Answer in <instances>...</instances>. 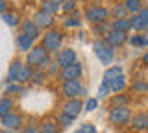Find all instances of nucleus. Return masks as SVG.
Instances as JSON below:
<instances>
[{
	"instance_id": "f257e3e1",
	"label": "nucleus",
	"mask_w": 148,
	"mask_h": 133,
	"mask_svg": "<svg viewBox=\"0 0 148 133\" xmlns=\"http://www.w3.org/2000/svg\"><path fill=\"white\" fill-rule=\"evenodd\" d=\"M50 63V54L41 46V44H34V48L28 52L26 56V65L30 68H41V70H46Z\"/></svg>"
},
{
	"instance_id": "f03ea898",
	"label": "nucleus",
	"mask_w": 148,
	"mask_h": 133,
	"mask_svg": "<svg viewBox=\"0 0 148 133\" xmlns=\"http://www.w3.org/2000/svg\"><path fill=\"white\" fill-rule=\"evenodd\" d=\"M63 44V33L59 30H46L45 35L41 37V46H43L48 54H58Z\"/></svg>"
},
{
	"instance_id": "7ed1b4c3",
	"label": "nucleus",
	"mask_w": 148,
	"mask_h": 133,
	"mask_svg": "<svg viewBox=\"0 0 148 133\" xmlns=\"http://www.w3.org/2000/svg\"><path fill=\"white\" fill-rule=\"evenodd\" d=\"M130 118H132V109L128 107H111L109 115H108V120L111 126L115 128H124L130 124Z\"/></svg>"
},
{
	"instance_id": "20e7f679",
	"label": "nucleus",
	"mask_w": 148,
	"mask_h": 133,
	"mask_svg": "<svg viewBox=\"0 0 148 133\" xmlns=\"http://www.w3.org/2000/svg\"><path fill=\"white\" fill-rule=\"evenodd\" d=\"M92 50H95V56L98 57V61L104 67H108L113 63L115 59V48H111L106 41H95L92 43Z\"/></svg>"
},
{
	"instance_id": "39448f33",
	"label": "nucleus",
	"mask_w": 148,
	"mask_h": 133,
	"mask_svg": "<svg viewBox=\"0 0 148 133\" xmlns=\"http://www.w3.org/2000/svg\"><path fill=\"white\" fill-rule=\"evenodd\" d=\"M85 93V87L82 83V78L80 80H69L61 83V94L65 100H72V98H80V96Z\"/></svg>"
},
{
	"instance_id": "423d86ee",
	"label": "nucleus",
	"mask_w": 148,
	"mask_h": 133,
	"mask_svg": "<svg viewBox=\"0 0 148 133\" xmlns=\"http://www.w3.org/2000/svg\"><path fill=\"white\" fill-rule=\"evenodd\" d=\"M109 10L104 6H87L85 8V19L91 22L92 26L100 24V22H106L109 19Z\"/></svg>"
},
{
	"instance_id": "0eeeda50",
	"label": "nucleus",
	"mask_w": 148,
	"mask_h": 133,
	"mask_svg": "<svg viewBox=\"0 0 148 133\" xmlns=\"http://www.w3.org/2000/svg\"><path fill=\"white\" fill-rule=\"evenodd\" d=\"M0 124H2L4 130H11V131H21L24 128V117L17 111H11L9 115L0 118Z\"/></svg>"
},
{
	"instance_id": "6e6552de",
	"label": "nucleus",
	"mask_w": 148,
	"mask_h": 133,
	"mask_svg": "<svg viewBox=\"0 0 148 133\" xmlns=\"http://www.w3.org/2000/svg\"><path fill=\"white\" fill-rule=\"evenodd\" d=\"M82 74H83V65H82L80 61H76V63H72V65L61 68L58 78L61 81H69V80H80Z\"/></svg>"
},
{
	"instance_id": "1a4fd4ad",
	"label": "nucleus",
	"mask_w": 148,
	"mask_h": 133,
	"mask_svg": "<svg viewBox=\"0 0 148 133\" xmlns=\"http://www.w3.org/2000/svg\"><path fill=\"white\" fill-rule=\"evenodd\" d=\"M130 128L137 133H143V131H148V111H139L135 115H132L130 118Z\"/></svg>"
},
{
	"instance_id": "9d476101",
	"label": "nucleus",
	"mask_w": 148,
	"mask_h": 133,
	"mask_svg": "<svg viewBox=\"0 0 148 133\" xmlns=\"http://www.w3.org/2000/svg\"><path fill=\"white\" fill-rule=\"evenodd\" d=\"M37 24V28H39L41 31L43 30H52L54 28V24H56V19H54V15H50V13H46L43 10H39L34 15V19H32Z\"/></svg>"
},
{
	"instance_id": "9b49d317",
	"label": "nucleus",
	"mask_w": 148,
	"mask_h": 133,
	"mask_svg": "<svg viewBox=\"0 0 148 133\" xmlns=\"http://www.w3.org/2000/svg\"><path fill=\"white\" fill-rule=\"evenodd\" d=\"M76 61H78V56L72 48H61L56 54V63L59 65V68H65V67L72 65V63H76Z\"/></svg>"
},
{
	"instance_id": "f8f14e48",
	"label": "nucleus",
	"mask_w": 148,
	"mask_h": 133,
	"mask_svg": "<svg viewBox=\"0 0 148 133\" xmlns=\"http://www.w3.org/2000/svg\"><path fill=\"white\" fill-rule=\"evenodd\" d=\"M83 111V102L80 98H72V100H67L63 105H61V113L69 115L71 118H76L78 115Z\"/></svg>"
},
{
	"instance_id": "ddd939ff",
	"label": "nucleus",
	"mask_w": 148,
	"mask_h": 133,
	"mask_svg": "<svg viewBox=\"0 0 148 133\" xmlns=\"http://www.w3.org/2000/svg\"><path fill=\"white\" fill-rule=\"evenodd\" d=\"M104 41L109 44L111 48H119V46H122V44L128 41V35L122 33V31H117V30H109L108 33L104 35Z\"/></svg>"
},
{
	"instance_id": "4468645a",
	"label": "nucleus",
	"mask_w": 148,
	"mask_h": 133,
	"mask_svg": "<svg viewBox=\"0 0 148 133\" xmlns=\"http://www.w3.org/2000/svg\"><path fill=\"white\" fill-rule=\"evenodd\" d=\"M21 31L24 35H28V37H32L34 41L41 37V30L37 28V24H35L34 20H30V19H26V20L21 22Z\"/></svg>"
},
{
	"instance_id": "2eb2a0df",
	"label": "nucleus",
	"mask_w": 148,
	"mask_h": 133,
	"mask_svg": "<svg viewBox=\"0 0 148 133\" xmlns=\"http://www.w3.org/2000/svg\"><path fill=\"white\" fill-rule=\"evenodd\" d=\"M15 43H17V46H18V50H21V52H26V54H28L32 48H34V43H35V41L32 39V37H28V35H24V33L21 31V33L17 35Z\"/></svg>"
},
{
	"instance_id": "dca6fc26",
	"label": "nucleus",
	"mask_w": 148,
	"mask_h": 133,
	"mask_svg": "<svg viewBox=\"0 0 148 133\" xmlns=\"http://www.w3.org/2000/svg\"><path fill=\"white\" fill-rule=\"evenodd\" d=\"M24 63L21 61V59H15V61L9 65V70H8V76H6V81L8 83H15V80H17V76H18V72H21V68Z\"/></svg>"
},
{
	"instance_id": "f3484780",
	"label": "nucleus",
	"mask_w": 148,
	"mask_h": 133,
	"mask_svg": "<svg viewBox=\"0 0 148 133\" xmlns=\"http://www.w3.org/2000/svg\"><path fill=\"white\" fill-rule=\"evenodd\" d=\"M130 96H126V94H122V93H117L115 96H111V100H109V105L111 107H130Z\"/></svg>"
},
{
	"instance_id": "a211bd4d",
	"label": "nucleus",
	"mask_w": 148,
	"mask_h": 133,
	"mask_svg": "<svg viewBox=\"0 0 148 133\" xmlns=\"http://www.w3.org/2000/svg\"><path fill=\"white\" fill-rule=\"evenodd\" d=\"M111 30H117V31H122V33H128L132 30V24H130L128 17L126 19H113V22H109Z\"/></svg>"
},
{
	"instance_id": "6ab92c4d",
	"label": "nucleus",
	"mask_w": 148,
	"mask_h": 133,
	"mask_svg": "<svg viewBox=\"0 0 148 133\" xmlns=\"http://www.w3.org/2000/svg\"><path fill=\"white\" fill-rule=\"evenodd\" d=\"M15 109V104H13V98L11 96H4V98H0V118L9 115Z\"/></svg>"
},
{
	"instance_id": "aec40b11",
	"label": "nucleus",
	"mask_w": 148,
	"mask_h": 133,
	"mask_svg": "<svg viewBox=\"0 0 148 133\" xmlns=\"http://www.w3.org/2000/svg\"><path fill=\"white\" fill-rule=\"evenodd\" d=\"M109 89L111 93H122L124 89H126V78H124V74H120L119 78H115L113 81H109Z\"/></svg>"
},
{
	"instance_id": "412c9836",
	"label": "nucleus",
	"mask_w": 148,
	"mask_h": 133,
	"mask_svg": "<svg viewBox=\"0 0 148 133\" xmlns=\"http://www.w3.org/2000/svg\"><path fill=\"white\" fill-rule=\"evenodd\" d=\"M63 26H65V28H80V26H82V19L76 15V13H69V15L63 17Z\"/></svg>"
},
{
	"instance_id": "4be33fe9",
	"label": "nucleus",
	"mask_w": 148,
	"mask_h": 133,
	"mask_svg": "<svg viewBox=\"0 0 148 133\" xmlns=\"http://www.w3.org/2000/svg\"><path fill=\"white\" fill-rule=\"evenodd\" d=\"M124 8H126V11H128V15H135V13L141 11V8L145 6L143 4V0H124Z\"/></svg>"
},
{
	"instance_id": "5701e85b",
	"label": "nucleus",
	"mask_w": 148,
	"mask_h": 133,
	"mask_svg": "<svg viewBox=\"0 0 148 133\" xmlns=\"http://www.w3.org/2000/svg\"><path fill=\"white\" fill-rule=\"evenodd\" d=\"M39 133H59V126L56 120H43L39 124Z\"/></svg>"
},
{
	"instance_id": "b1692460",
	"label": "nucleus",
	"mask_w": 148,
	"mask_h": 133,
	"mask_svg": "<svg viewBox=\"0 0 148 133\" xmlns=\"http://www.w3.org/2000/svg\"><path fill=\"white\" fill-rule=\"evenodd\" d=\"M128 20H130V24H132V28L137 31V33H143V31H146L148 26L143 22L141 19H139V15L135 13V15H128Z\"/></svg>"
},
{
	"instance_id": "393cba45",
	"label": "nucleus",
	"mask_w": 148,
	"mask_h": 133,
	"mask_svg": "<svg viewBox=\"0 0 148 133\" xmlns=\"http://www.w3.org/2000/svg\"><path fill=\"white\" fill-rule=\"evenodd\" d=\"M30 78H32V68L24 63V65H22V68H21V72H18V76H17V80H15V83L26 85L28 81H30Z\"/></svg>"
},
{
	"instance_id": "a878e982",
	"label": "nucleus",
	"mask_w": 148,
	"mask_h": 133,
	"mask_svg": "<svg viewBox=\"0 0 148 133\" xmlns=\"http://www.w3.org/2000/svg\"><path fill=\"white\" fill-rule=\"evenodd\" d=\"M109 15L113 17V19H126L128 11H126V8H124V4L119 2V4H115V6L109 10Z\"/></svg>"
},
{
	"instance_id": "bb28decb",
	"label": "nucleus",
	"mask_w": 148,
	"mask_h": 133,
	"mask_svg": "<svg viewBox=\"0 0 148 133\" xmlns=\"http://www.w3.org/2000/svg\"><path fill=\"white\" fill-rule=\"evenodd\" d=\"M41 10L46 11V13H50V15H56V13L61 11V6H59V4H56V2H52V0H43Z\"/></svg>"
},
{
	"instance_id": "cd10ccee",
	"label": "nucleus",
	"mask_w": 148,
	"mask_h": 133,
	"mask_svg": "<svg viewBox=\"0 0 148 133\" xmlns=\"http://www.w3.org/2000/svg\"><path fill=\"white\" fill-rule=\"evenodd\" d=\"M120 74H124V70H122V67L117 65V67H109L108 70L104 72V80L106 81H113L115 78H119Z\"/></svg>"
},
{
	"instance_id": "c85d7f7f",
	"label": "nucleus",
	"mask_w": 148,
	"mask_h": 133,
	"mask_svg": "<svg viewBox=\"0 0 148 133\" xmlns=\"http://www.w3.org/2000/svg\"><path fill=\"white\" fill-rule=\"evenodd\" d=\"M128 41L133 46H148V35H143V33H133L132 37H128Z\"/></svg>"
},
{
	"instance_id": "c756f323",
	"label": "nucleus",
	"mask_w": 148,
	"mask_h": 133,
	"mask_svg": "<svg viewBox=\"0 0 148 133\" xmlns=\"http://www.w3.org/2000/svg\"><path fill=\"white\" fill-rule=\"evenodd\" d=\"M24 85H21V83H8L6 87V96H11V94H15V96H21V94H24Z\"/></svg>"
},
{
	"instance_id": "7c9ffc66",
	"label": "nucleus",
	"mask_w": 148,
	"mask_h": 133,
	"mask_svg": "<svg viewBox=\"0 0 148 133\" xmlns=\"http://www.w3.org/2000/svg\"><path fill=\"white\" fill-rule=\"evenodd\" d=\"M45 70H41V68H32V78H30V81L32 83H35V85H41L45 81Z\"/></svg>"
},
{
	"instance_id": "2f4dec72",
	"label": "nucleus",
	"mask_w": 148,
	"mask_h": 133,
	"mask_svg": "<svg viewBox=\"0 0 148 133\" xmlns=\"http://www.w3.org/2000/svg\"><path fill=\"white\" fill-rule=\"evenodd\" d=\"M2 20L6 22L8 26H18V24H21V22H18V15H17V13H9V11L2 13Z\"/></svg>"
},
{
	"instance_id": "473e14b6",
	"label": "nucleus",
	"mask_w": 148,
	"mask_h": 133,
	"mask_svg": "<svg viewBox=\"0 0 148 133\" xmlns=\"http://www.w3.org/2000/svg\"><path fill=\"white\" fill-rule=\"evenodd\" d=\"M56 122H58L59 128H69V126L74 122V118H71L69 115H65V113L59 111V113H58V118H56Z\"/></svg>"
},
{
	"instance_id": "72a5a7b5",
	"label": "nucleus",
	"mask_w": 148,
	"mask_h": 133,
	"mask_svg": "<svg viewBox=\"0 0 148 133\" xmlns=\"http://www.w3.org/2000/svg\"><path fill=\"white\" fill-rule=\"evenodd\" d=\"M76 0H67V2L61 4V11L65 13V15H69V13H76Z\"/></svg>"
},
{
	"instance_id": "f704fd0d",
	"label": "nucleus",
	"mask_w": 148,
	"mask_h": 133,
	"mask_svg": "<svg viewBox=\"0 0 148 133\" xmlns=\"http://www.w3.org/2000/svg\"><path fill=\"white\" fill-rule=\"evenodd\" d=\"M132 89H133V93H148V81L137 80V81H133Z\"/></svg>"
},
{
	"instance_id": "c9c22d12",
	"label": "nucleus",
	"mask_w": 148,
	"mask_h": 133,
	"mask_svg": "<svg viewBox=\"0 0 148 133\" xmlns=\"http://www.w3.org/2000/svg\"><path fill=\"white\" fill-rule=\"evenodd\" d=\"M109 30H111V26H109L108 20H106V22H100V24H95V33L100 35V37H104Z\"/></svg>"
},
{
	"instance_id": "e433bc0d",
	"label": "nucleus",
	"mask_w": 148,
	"mask_h": 133,
	"mask_svg": "<svg viewBox=\"0 0 148 133\" xmlns=\"http://www.w3.org/2000/svg\"><path fill=\"white\" fill-rule=\"evenodd\" d=\"M111 93V89H109V81H102L100 83V87H98V93H96V98H106Z\"/></svg>"
},
{
	"instance_id": "4c0bfd02",
	"label": "nucleus",
	"mask_w": 148,
	"mask_h": 133,
	"mask_svg": "<svg viewBox=\"0 0 148 133\" xmlns=\"http://www.w3.org/2000/svg\"><path fill=\"white\" fill-rule=\"evenodd\" d=\"M74 133H96V128L92 126V124H82Z\"/></svg>"
},
{
	"instance_id": "58836bf2",
	"label": "nucleus",
	"mask_w": 148,
	"mask_h": 133,
	"mask_svg": "<svg viewBox=\"0 0 148 133\" xmlns=\"http://www.w3.org/2000/svg\"><path fill=\"white\" fill-rule=\"evenodd\" d=\"M46 70H48V74L50 76H59V70H61V68H59V65H58V63H52V61H50L48 63V67H46Z\"/></svg>"
},
{
	"instance_id": "ea45409f",
	"label": "nucleus",
	"mask_w": 148,
	"mask_h": 133,
	"mask_svg": "<svg viewBox=\"0 0 148 133\" xmlns=\"http://www.w3.org/2000/svg\"><path fill=\"white\" fill-rule=\"evenodd\" d=\"M96 105H98V100H96V98H89L85 104H83V109H85V111H92V109H96Z\"/></svg>"
},
{
	"instance_id": "a19ab883",
	"label": "nucleus",
	"mask_w": 148,
	"mask_h": 133,
	"mask_svg": "<svg viewBox=\"0 0 148 133\" xmlns=\"http://www.w3.org/2000/svg\"><path fill=\"white\" fill-rule=\"evenodd\" d=\"M137 15H139V19H141V20L148 26V6H143V8H141V11H139Z\"/></svg>"
},
{
	"instance_id": "79ce46f5",
	"label": "nucleus",
	"mask_w": 148,
	"mask_h": 133,
	"mask_svg": "<svg viewBox=\"0 0 148 133\" xmlns=\"http://www.w3.org/2000/svg\"><path fill=\"white\" fill-rule=\"evenodd\" d=\"M21 133H39V126H34V124L32 126H24L21 130Z\"/></svg>"
},
{
	"instance_id": "37998d69",
	"label": "nucleus",
	"mask_w": 148,
	"mask_h": 133,
	"mask_svg": "<svg viewBox=\"0 0 148 133\" xmlns=\"http://www.w3.org/2000/svg\"><path fill=\"white\" fill-rule=\"evenodd\" d=\"M8 6H9V4L6 2V0H0V13H6V10H8Z\"/></svg>"
},
{
	"instance_id": "c03bdc74",
	"label": "nucleus",
	"mask_w": 148,
	"mask_h": 133,
	"mask_svg": "<svg viewBox=\"0 0 148 133\" xmlns=\"http://www.w3.org/2000/svg\"><path fill=\"white\" fill-rule=\"evenodd\" d=\"M143 63H145V65H148V52L143 54Z\"/></svg>"
},
{
	"instance_id": "a18cd8bd",
	"label": "nucleus",
	"mask_w": 148,
	"mask_h": 133,
	"mask_svg": "<svg viewBox=\"0 0 148 133\" xmlns=\"http://www.w3.org/2000/svg\"><path fill=\"white\" fill-rule=\"evenodd\" d=\"M52 2H56V4H59V6H61L63 2H67V0H52Z\"/></svg>"
},
{
	"instance_id": "49530a36",
	"label": "nucleus",
	"mask_w": 148,
	"mask_h": 133,
	"mask_svg": "<svg viewBox=\"0 0 148 133\" xmlns=\"http://www.w3.org/2000/svg\"><path fill=\"white\" fill-rule=\"evenodd\" d=\"M2 133H15V131H11V130H2Z\"/></svg>"
},
{
	"instance_id": "de8ad7c7",
	"label": "nucleus",
	"mask_w": 148,
	"mask_h": 133,
	"mask_svg": "<svg viewBox=\"0 0 148 133\" xmlns=\"http://www.w3.org/2000/svg\"><path fill=\"white\" fill-rule=\"evenodd\" d=\"M113 2H115V4H119V2H124V0H113Z\"/></svg>"
},
{
	"instance_id": "09e8293b",
	"label": "nucleus",
	"mask_w": 148,
	"mask_h": 133,
	"mask_svg": "<svg viewBox=\"0 0 148 133\" xmlns=\"http://www.w3.org/2000/svg\"><path fill=\"white\" fill-rule=\"evenodd\" d=\"M117 133H126V131H120V130H119V131H117Z\"/></svg>"
},
{
	"instance_id": "8fccbe9b",
	"label": "nucleus",
	"mask_w": 148,
	"mask_h": 133,
	"mask_svg": "<svg viewBox=\"0 0 148 133\" xmlns=\"http://www.w3.org/2000/svg\"><path fill=\"white\" fill-rule=\"evenodd\" d=\"M146 35H148V28H146Z\"/></svg>"
},
{
	"instance_id": "3c124183",
	"label": "nucleus",
	"mask_w": 148,
	"mask_h": 133,
	"mask_svg": "<svg viewBox=\"0 0 148 133\" xmlns=\"http://www.w3.org/2000/svg\"><path fill=\"white\" fill-rule=\"evenodd\" d=\"M0 133H2V130H0Z\"/></svg>"
},
{
	"instance_id": "603ef678",
	"label": "nucleus",
	"mask_w": 148,
	"mask_h": 133,
	"mask_svg": "<svg viewBox=\"0 0 148 133\" xmlns=\"http://www.w3.org/2000/svg\"><path fill=\"white\" fill-rule=\"evenodd\" d=\"M133 133H137V131H133Z\"/></svg>"
}]
</instances>
